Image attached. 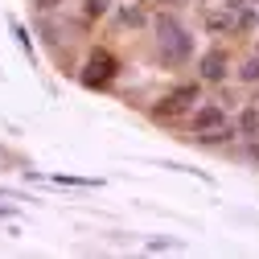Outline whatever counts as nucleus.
Here are the masks:
<instances>
[{
  "label": "nucleus",
  "mask_w": 259,
  "mask_h": 259,
  "mask_svg": "<svg viewBox=\"0 0 259 259\" xmlns=\"http://www.w3.org/2000/svg\"><path fill=\"white\" fill-rule=\"evenodd\" d=\"M165 247H177V243H169V239H152L148 243V251H165Z\"/></svg>",
  "instance_id": "obj_12"
},
{
  "label": "nucleus",
  "mask_w": 259,
  "mask_h": 259,
  "mask_svg": "<svg viewBox=\"0 0 259 259\" xmlns=\"http://www.w3.org/2000/svg\"><path fill=\"white\" fill-rule=\"evenodd\" d=\"M193 103H198V87L189 82V87H177V91H169L165 99H160V103L152 107V115H156V119H169V115H181V111H189Z\"/></svg>",
  "instance_id": "obj_3"
},
{
  "label": "nucleus",
  "mask_w": 259,
  "mask_h": 259,
  "mask_svg": "<svg viewBox=\"0 0 259 259\" xmlns=\"http://www.w3.org/2000/svg\"><path fill=\"white\" fill-rule=\"evenodd\" d=\"M115 74H119V62H115V54H107V50H95L91 58H87V66H82V87H91V91H103V87H111L115 82Z\"/></svg>",
  "instance_id": "obj_2"
},
{
  "label": "nucleus",
  "mask_w": 259,
  "mask_h": 259,
  "mask_svg": "<svg viewBox=\"0 0 259 259\" xmlns=\"http://www.w3.org/2000/svg\"><path fill=\"white\" fill-rule=\"evenodd\" d=\"M239 136H247V140L259 136V111H255V107H247V111L239 115Z\"/></svg>",
  "instance_id": "obj_6"
},
{
  "label": "nucleus",
  "mask_w": 259,
  "mask_h": 259,
  "mask_svg": "<svg viewBox=\"0 0 259 259\" xmlns=\"http://www.w3.org/2000/svg\"><path fill=\"white\" fill-rule=\"evenodd\" d=\"M119 17H123V25H144V13L140 9H123Z\"/></svg>",
  "instance_id": "obj_10"
},
{
  "label": "nucleus",
  "mask_w": 259,
  "mask_h": 259,
  "mask_svg": "<svg viewBox=\"0 0 259 259\" xmlns=\"http://www.w3.org/2000/svg\"><path fill=\"white\" fill-rule=\"evenodd\" d=\"M226 70H231V58H226V50H206L202 62H198V74L202 82H222Z\"/></svg>",
  "instance_id": "obj_5"
},
{
  "label": "nucleus",
  "mask_w": 259,
  "mask_h": 259,
  "mask_svg": "<svg viewBox=\"0 0 259 259\" xmlns=\"http://www.w3.org/2000/svg\"><path fill=\"white\" fill-rule=\"evenodd\" d=\"M13 214H17L13 206H0V218H13Z\"/></svg>",
  "instance_id": "obj_14"
},
{
  "label": "nucleus",
  "mask_w": 259,
  "mask_h": 259,
  "mask_svg": "<svg viewBox=\"0 0 259 259\" xmlns=\"http://www.w3.org/2000/svg\"><path fill=\"white\" fill-rule=\"evenodd\" d=\"M82 13H87L91 21H99V17L111 13V0H82Z\"/></svg>",
  "instance_id": "obj_7"
},
{
  "label": "nucleus",
  "mask_w": 259,
  "mask_h": 259,
  "mask_svg": "<svg viewBox=\"0 0 259 259\" xmlns=\"http://www.w3.org/2000/svg\"><path fill=\"white\" fill-rule=\"evenodd\" d=\"M13 37H17V46H21L29 58H33V37H29V29H25L21 21H13Z\"/></svg>",
  "instance_id": "obj_8"
},
{
  "label": "nucleus",
  "mask_w": 259,
  "mask_h": 259,
  "mask_svg": "<svg viewBox=\"0 0 259 259\" xmlns=\"http://www.w3.org/2000/svg\"><path fill=\"white\" fill-rule=\"evenodd\" d=\"M37 5V13H54V9H62V0H33Z\"/></svg>",
  "instance_id": "obj_11"
},
{
  "label": "nucleus",
  "mask_w": 259,
  "mask_h": 259,
  "mask_svg": "<svg viewBox=\"0 0 259 259\" xmlns=\"http://www.w3.org/2000/svg\"><path fill=\"white\" fill-rule=\"evenodd\" d=\"M156 54H160L165 66H185L193 58V33L185 29L181 17H173V13L156 17Z\"/></svg>",
  "instance_id": "obj_1"
},
{
  "label": "nucleus",
  "mask_w": 259,
  "mask_h": 259,
  "mask_svg": "<svg viewBox=\"0 0 259 259\" xmlns=\"http://www.w3.org/2000/svg\"><path fill=\"white\" fill-rule=\"evenodd\" d=\"M222 123H231V119H226V107H222V103H202V107H193V119H189L193 136L214 132V127H222Z\"/></svg>",
  "instance_id": "obj_4"
},
{
  "label": "nucleus",
  "mask_w": 259,
  "mask_h": 259,
  "mask_svg": "<svg viewBox=\"0 0 259 259\" xmlns=\"http://www.w3.org/2000/svg\"><path fill=\"white\" fill-rule=\"evenodd\" d=\"M239 78H243V82H255V78H259V54H255V58H247L243 66H239Z\"/></svg>",
  "instance_id": "obj_9"
},
{
  "label": "nucleus",
  "mask_w": 259,
  "mask_h": 259,
  "mask_svg": "<svg viewBox=\"0 0 259 259\" xmlns=\"http://www.w3.org/2000/svg\"><path fill=\"white\" fill-rule=\"evenodd\" d=\"M222 9H231V13H239V9H247L243 0H222Z\"/></svg>",
  "instance_id": "obj_13"
}]
</instances>
